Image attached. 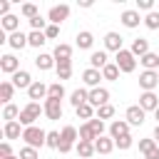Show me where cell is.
I'll return each mask as SVG.
<instances>
[{"mask_svg": "<svg viewBox=\"0 0 159 159\" xmlns=\"http://www.w3.org/2000/svg\"><path fill=\"white\" fill-rule=\"evenodd\" d=\"M77 154L82 157V159H92V154H97V149H94V142H77Z\"/></svg>", "mask_w": 159, "mask_h": 159, "instance_id": "28", "label": "cell"}, {"mask_svg": "<svg viewBox=\"0 0 159 159\" xmlns=\"http://www.w3.org/2000/svg\"><path fill=\"white\" fill-rule=\"evenodd\" d=\"M0 70L12 77V75L20 70V60H17L15 55H2V57H0Z\"/></svg>", "mask_w": 159, "mask_h": 159, "instance_id": "12", "label": "cell"}, {"mask_svg": "<svg viewBox=\"0 0 159 159\" xmlns=\"http://www.w3.org/2000/svg\"><path fill=\"white\" fill-rule=\"evenodd\" d=\"M20 112H22V109H20V107H15V104L10 102V104H5V107H2V119H5V122H17Z\"/></svg>", "mask_w": 159, "mask_h": 159, "instance_id": "32", "label": "cell"}, {"mask_svg": "<svg viewBox=\"0 0 159 159\" xmlns=\"http://www.w3.org/2000/svg\"><path fill=\"white\" fill-rule=\"evenodd\" d=\"M107 65H109V60H107V50H97V52L89 55V67H92V70H99V72H102Z\"/></svg>", "mask_w": 159, "mask_h": 159, "instance_id": "17", "label": "cell"}, {"mask_svg": "<svg viewBox=\"0 0 159 159\" xmlns=\"http://www.w3.org/2000/svg\"><path fill=\"white\" fill-rule=\"evenodd\" d=\"M154 147H157V142H154L152 137H147V139H139V152H142V154H147V152H149V149H154Z\"/></svg>", "mask_w": 159, "mask_h": 159, "instance_id": "44", "label": "cell"}, {"mask_svg": "<svg viewBox=\"0 0 159 159\" xmlns=\"http://www.w3.org/2000/svg\"><path fill=\"white\" fill-rule=\"evenodd\" d=\"M124 119L129 122V127H142V124H144V119H147V112H144L139 104H132V107H127Z\"/></svg>", "mask_w": 159, "mask_h": 159, "instance_id": "5", "label": "cell"}, {"mask_svg": "<svg viewBox=\"0 0 159 159\" xmlns=\"http://www.w3.org/2000/svg\"><path fill=\"white\" fill-rule=\"evenodd\" d=\"M139 22H144V17L139 15V10H124L122 12V25L124 27L134 30V27H139Z\"/></svg>", "mask_w": 159, "mask_h": 159, "instance_id": "14", "label": "cell"}, {"mask_svg": "<svg viewBox=\"0 0 159 159\" xmlns=\"http://www.w3.org/2000/svg\"><path fill=\"white\" fill-rule=\"evenodd\" d=\"M152 139H154V142H157V144H159V124H157V127H154V134H152Z\"/></svg>", "mask_w": 159, "mask_h": 159, "instance_id": "50", "label": "cell"}, {"mask_svg": "<svg viewBox=\"0 0 159 159\" xmlns=\"http://www.w3.org/2000/svg\"><path fill=\"white\" fill-rule=\"evenodd\" d=\"M22 142H25V147L40 149V147L47 144V132L40 129L37 124H35V127H25V132H22Z\"/></svg>", "mask_w": 159, "mask_h": 159, "instance_id": "2", "label": "cell"}, {"mask_svg": "<svg viewBox=\"0 0 159 159\" xmlns=\"http://www.w3.org/2000/svg\"><path fill=\"white\" fill-rule=\"evenodd\" d=\"M114 65L119 67V72L129 75V72H134V70H137V57L132 55V50H119V52H117V57H114Z\"/></svg>", "mask_w": 159, "mask_h": 159, "instance_id": "4", "label": "cell"}, {"mask_svg": "<svg viewBox=\"0 0 159 159\" xmlns=\"http://www.w3.org/2000/svg\"><path fill=\"white\" fill-rule=\"evenodd\" d=\"M45 35H47V40H55V37L60 35V25H47V30H45Z\"/></svg>", "mask_w": 159, "mask_h": 159, "instance_id": "48", "label": "cell"}, {"mask_svg": "<svg viewBox=\"0 0 159 159\" xmlns=\"http://www.w3.org/2000/svg\"><path fill=\"white\" fill-rule=\"evenodd\" d=\"M139 107H142L144 112H157V107H159L157 92H142V94H139Z\"/></svg>", "mask_w": 159, "mask_h": 159, "instance_id": "10", "label": "cell"}, {"mask_svg": "<svg viewBox=\"0 0 159 159\" xmlns=\"http://www.w3.org/2000/svg\"><path fill=\"white\" fill-rule=\"evenodd\" d=\"M10 82L15 84V89H30L32 77H30V72H27V70H17V72L12 75V80H10Z\"/></svg>", "mask_w": 159, "mask_h": 159, "instance_id": "15", "label": "cell"}, {"mask_svg": "<svg viewBox=\"0 0 159 159\" xmlns=\"http://www.w3.org/2000/svg\"><path fill=\"white\" fill-rule=\"evenodd\" d=\"M17 157H20V159H37V149H32V147H22Z\"/></svg>", "mask_w": 159, "mask_h": 159, "instance_id": "45", "label": "cell"}, {"mask_svg": "<svg viewBox=\"0 0 159 159\" xmlns=\"http://www.w3.org/2000/svg\"><path fill=\"white\" fill-rule=\"evenodd\" d=\"M144 27L147 30H159V12L157 10H152V12L144 15Z\"/></svg>", "mask_w": 159, "mask_h": 159, "instance_id": "36", "label": "cell"}, {"mask_svg": "<svg viewBox=\"0 0 159 159\" xmlns=\"http://www.w3.org/2000/svg\"><path fill=\"white\" fill-rule=\"evenodd\" d=\"M0 157H2V159H7V157H15V154H12V147H10V142H2V144H0Z\"/></svg>", "mask_w": 159, "mask_h": 159, "instance_id": "47", "label": "cell"}, {"mask_svg": "<svg viewBox=\"0 0 159 159\" xmlns=\"http://www.w3.org/2000/svg\"><path fill=\"white\" fill-rule=\"evenodd\" d=\"M137 10H147V12H152V10H154V0H137Z\"/></svg>", "mask_w": 159, "mask_h": 159, "instance_id": "46", "label": "cell"}, {"mask_svg": "<svg viewBox=\"0 0 159 159\" xmlns=\"http://www.w3.org/2000/svg\"><path fill=\"white\" fill-rule=\"evenodd\" d=\"M22 132H25V127L20 122H5V129H2L5 139H22Z\"/></svg>", "mask_w": 159, "mask_h": 159, "instance_id": "19", "label": "cell"}, {"mask_svg": "<svg viewBox=\"0 0 159 159\" xmlns=\"http://www.w3.org/2000/svg\"><path fill=\"white\" fill-rule=\"evenodd\" d=\"M42 109H45V117L47 119H52V122H57V119H62V102L60 99H45V104H42Z\"/></svg>", "mask_w": 159, "mask_h": 159, "instance_id": "9", "label": "cell"}, {"mask_svg": "<svg viewBox=\"0 0 159 159\" xmlns=\"http://www.w3.org/2000/svg\"><path fill=\"white\" fill-rule=\"evenodd\" d=\"M35 67L37 70H52V67H57V62H55V55H47V52H40L37 57H35Z\"/></svg>", "mask_w": 159, "mask_h": 159, "instance_id": "21", "label": "cell"}, {"mask_svg": "<svg viewBox=\"0 0 159 159\" xmlns=\"http://www.w3.org/2000/svg\"><path fill=\"white\" fill-rule=\"evenodd\" d=\"M70 17V5H52L50 12H47V22L50 25H60Z\"/></svg>", "mask_w": 159, "mask_h": 159, "instance_id": "6", "label": "cell"}, {"mask_svg": "<svg viewBox=\"0 0 159 159\" xmlns=\"http://www.w3.org/2000/svg\"><path fill=\"white\" fill-rule=\"evenodd\" d=\"M45 147L57 149V147H60V132H47V144H45Z\"/></svg>", "mask_w": 159, "mask_h": 159, "instance_id": "43", "label": "cell"}, {"mask_svg": "<svg viewBox=\"0 0 159 159\" xmlns=\"http://www.w3.org/2000/svg\"><path fill=\"white\" fill-rule=\"evenodd\" d=\"M12 94H15V84H12L10 80H2V82H0V102H2V104H10Z\"/></svg>", "mask_w": 159, "mask_h": 159, "instance_id": "27", "label": "cell"}, {"mask_svg": "<svg viewBox=\"0 0 159 159\" xmlns=\"http://www.w3.org/2000/svg\"><path fill=\"white\" fill-rule=\"evenodd\" d=\"M139 62H142V67L144 70H159V55H154V52H147L144 57H139Z\"/></svg>", "mask_w": 159, "mask_h": 159, "instance_id": "31", "label": "cell"}, {"mask_svg": "<svg viewBox=\"0 0 159 159\" xmlns=\"http://www.w3.org/2000/svg\"><path fill=\"white\" fill-rule=\"evenodd\" d=\"M87 102H89V89H82V87H80V89H75V92L70 94V104H72L75 109L82 107V104H87Z\"/></svg>", "mask_w": 159, "mask_h": 159, "instance_id": "24", "label": "cell"}, {"mask_svg": "<svg viewBox=\"0 0 159 159\" xmlns=\"http://www.w3.org/2000/svg\"><path fill=\"white\" fill-rule=\"evenodd\" d=\"M75 42H77V47H80V50H89V47L94 45V35H92L89 30H80V32H77V37H75Z\"/></svg>", "mask_w": 159, "mask_h": 159, "instance_id": "23", "label": "cell"}, {"mask_svg": "<svg viewBox=\"0 0 159 159\" xmlns=\"http://www.w3.org/2000/svg\"><path fill=\"white\" fill-rule=\"evenodd\" d=\"M77 142H80V129L72 127V124H65L62 132H60V147H57V152L60 154H70L72 147H77Z\"/></svg>", "mask_w": 159, "mask_h": 159, "instance_id": "1", "label": "cell"}, {"mask_svg": "<svg viewBox=\"0 0 159 159\" xmlns=\"http://www.w3.org/2000/svg\"><path fill=\"white\" fill-rule=\"evenodd\" d=\"M129 134V122L127 119H114L112 124H109V137L117 142V139H122V137H127Z\"/></svg>", "mask_w": 159, "mask_h": 159, "instance_id": "11", "label": "cell"}, {"mask_svg": "<svg viewBox=\"0 0 159 159\" xmlns=\"http://www.w3.org/2000/svg\"><path fill=\"white\" fill-rule=\"evenodd\" d=\"M87 124H89V129L94 132V137H104V122H102V119L94 117V119H89Z\"/></svg>", "mask_w": 159, "mask_h": 159, "instance_id": "40", "label": "cell"}, {"mask_svg": "<svg viewBox=\"0 0 159 159\" xmlns=\"http://www.w3.org/2000/svg\"><path fill=\"white\" fill-rule=\"evenodd\" d=\"M75 114H77V119H84V122H89V119H94V114H97V109L87 102V104H82V107H77L75 109Z\"/></svg>", "mask_w": 159, "mask_h": 159, "instance_id": "30", "label": "cell"}, {"mask_svg": "<svg viewBox=\"0 0 159 159\" xmlns=\"http://www.w3.org/2000/svg\"><path fill=\"white\" fill-rule=\"evenodd\" d=\"M55 70H57V80H60V82L72 77V62H57Z\"/></svg>", "mask_w": 159, "mask_h": 159, "instance_id": "34", "label": "cell"}, {"mask_svg": "<svg viewBox=\"0 0 159 159\" xmlns=\"http://www.w3.org/2000/svg\"><path fill=\"white\" fill-rule=\"evenodd\" d=\"M94 139H97V137H94V132H92V129H89V124L84 122V124L80 127V142H94Z\"/></svg>", "mask_w": 159, "mask_h": 159, "instance_id": "41", "label": "cell"}, {"mask_svg": "<svg viewBox=\"0 0 159 159\" xmlns=\"http://www.w3.org/2000/svg\"><path fill=\"white\" fill-rule=\"evenodd\" d=\"M47 97L62 102V97H65V87H62V82H52V84L47 87Z\"/></svg>", "mask_w": 159, "mask_h": 159, "instance_id": "35", "label": "cell"}, {"mask_svg": "<svg viewBox=\"0 0 159 159\" xmlns=\"http://www.w3.org/2000/svg\"><path fill=\"white\" fill-rule=\"evenodd\" d=\"M144 159H159V144H157L154 149H149V152L144 154Z\"/></svg>", "mask_w": 159, "mask_h": 159, "instance_id": "49", "label": "cell"}, {"mask_svg": "<svg viewBox=\"0 0 159 159\" xmlns=\"http://www.w3.org/2000/svg\"><path fill=\"white\" fill-rule=\"evenodd\" d=\"M132 144H134L132 134H127V137H122V139H117V142H114V147H117V149H122V152H127V149H129Z\"/></svg>", "mask_w": 159, "mask_h": 159, "instance_id": "42", "label": "cell"}, {"mask_svg": "<svg viewBox=\"0 0 159 159\" xmlns=\"http://www.w3.org/2000/svg\"><path fill=\"white\" fill-rule=\"evenodd\" d=\"M99 80H104L99 70H92V67H87V70L82 72V82H84V84H87L89 89H94V87H99Z\"/></svg>", "mask_w": 159, "mask_h": 159, "instance_id": "18", "label": "cell"}, {"mask_svg": "<svg viewBox=\"0 0 159 159\" xmlns=\"http://www.w3.org/2000/svg\"><path fill=\"white\" fill-rule=\"evenodd\" d=\"M55 62H72V45H65V42H60L57 47H55Z\"/></svg>", "mask_w": 159, "mask_h": 159, "instance_id": "20", "label": "cell"}, {"mask_svg": "<svg viewBox=\"0 0 159 159\" xmlns=\"http://www.w3.org/2000/svg\"><path fill=\"white\" fill-rule=\"evenodd\" d=\"M27 42H30V47H42V45L47 42V35H45V32H37V30H32V32L27 35Z\"/></svg>", "mask_w": 159, "mask_h": 159, "instance_id": "33", "label": "cell"}, {"mask_svg": "<svg viewBox=\"0 0 159 159\" xmlns=\"http://www.w3.org/2000/svg\"><path fill=\"white\" fill-rule=\"evenodd\" d=\"M94 149H97V154H112V149H114V139L112 137H97L94 139Z\"/></svg>", "mask_w": 159, "mask_h": 159, "instance_id": "22", "label": "cell"}, {"mask_svg": "<svg viewBox=\"0 0 159 159\" xmlns=\"http://www.w3.org/2000/svg\"><path fill=\"white\" fill-rule=\"evenodd\" d=\"M154 119H157V124H159V107H157V112H154Z\"/></svg>", "mask_w": 159, "mask_h": 159, "instance_id": "51", "label": "cell"}, {"mask_svg": "<svg viewBox=\"0 0 159 159\" xmlns=\"http://www.w3.org/2000/svg\"><path fill=\"white\" fill-rule=\"evenodd\" d=\"M159 84V75L154 70H142L139 72V87L144 92H154V87Z\"/></svg>", "mask_w": 159, "mask_h": 159, "instance_id": "7", "label": "cell"}, {"mask_svg": "<svg viewBox=\"0 0 159 159\" xmlns=\"http://www.w3.org/2000/svg\"><path fill=\"white\" fill-rule=\"evenodd\" d=\"M104 50H107V52H119V50H124V47H122V35H119V32H107V35H104Z\"/></svg>", "mask_w": 159, "mask_h": 159, "instance_id": "16", "label": "cell"}, {"mask_svg": "<svg viewBox=\"0 0 159 159\" xmlns=\"http://www.w3.org/2000/svg\"><path fill=\"white\" fill-rule=\"evenodd\" d=\"M2 30L10 32V35L17 32V30H20V17H17V15H5V17H2Z\"/></svg>", "mask_w": 159, "mask_h": 159, "instance_id": "29", "label": "cell"}, {"mask_svg": "<svg viewBox=\"0 0 159 159\" xmlns=\"http://www.w3.org/2000/svg\"><path fill=\"white\" fill-rule=\"evenodd\" d=\"M7 45H10L12 50H22V47H27L30 42H27V35L17 30V32H12V35L7 37Z\"/></svg>", "mask_w": 159, "mask_h": 159, "instance_id": "25", "label": "cell"}, {"mask_svg": "<svg viewBox=\"0 0 159 159\" xmlns=\"http://www.w3.org/2000/svg\"><path fill=\"white\" fill-rule=\"evenodd\" d=\"M89 104H92L94 109L109 104V89H107V87H94V89H89Z\"/></svg>", "mask_w": 159, "mask_h": 159, "instance_id": "8", "label": "cell"}, {"mask_svg": "<svg viewBox=\"0 0 159 159\" xmlns=\"http://www.w3.org/2000/svg\"><path fill=\"white\" fill-rule=\"evenodd\" d=\"M102 77H104V80H109V82H117V77H119V67H117L114 62H109V65L102 70Z\"/></svg>", "mask_w": 159, "mask_h": 159, "instance_id": "37", "label": "cell"}, {"mask_svg": "<svg viewBox=\"0 0 159 159\" xmlns=\"http://www.w3.org/2000/svg\"><path fill=\"white\" fill-rule=\"evenodd\" d=\"M47 87L50 84H45V82H40V80H35L32 84H30V89H27V97H30V102H37V99H47Z\"/></svg>", "mask_w": 159, "mask_h": 159, "instance_id": "13", "label": "cell"}, {"mask_svg": "<svg viewBox=\"0 0 159 159\" xmlns=\"http://www.w3.org/2000/svg\"><path fill=\"white\" fill-rule=\"evenodd\" d=\"M94 117H97V119H102V122H104V119H112V117H114V107H112V104L97 107V114H94Z\"/></svg>", "mask_w": 159, "mask_h": 159, "instance_id": "38", "label": "cell"}, {"mask_svg": "<svg viewBox=\"0 0 159 159\" xmlns=\"http://www.w3.org/2000/svg\"><path fill=\"white\" fill-rule=\"evenodd\" d=\"M7 159H20V157H7Z\"/></svg>", "mask_w": 159, "mask_h": 159, "instance_id": "52", "label": "cell"}, {"mask_svg": "<svg viewBox=\"0 0 159 159\" xmlns=\"http://www.w3.org/2000/svg\"><path fill=\"white\" fill-rule=\"evenodd\" d=\"M40 112L45 114V109L40 107V102H27V104L22 107L17 122H20L22 127H35V119H40Z\"/></svg>", "mask_w": 159, "mask_h": 159, "instance_id": "3", "label": "cell"}, {"mask_svg": "<svg viewBox=\"0 0 159 159\" xmlns=\"http://www.w3.org/2000/svg\"><path fill=\"white\" fill-rule=\"evenodd\" d=\"M157 75H159V70H157Z\"/></svg>", "mask_w": 159, "mask_h": 159, "instance_id": "53", "label": "cell"}, {"mask_svg": "<svg viewBox=\"0 0 159 159\" xmlns=\"http://www.w3.org/2000/svg\"><path fill=\"white\" fill-rule=\"evenodd\" d=\"M132 55L134 57H144L147 52H149V40H144V37H137V40H132Z\"/></svg>", "mask_w": 159, "mask_h": 159, "instance_id": "26", "label": "cell"}, {"mask_svg": "<svg viewBox=\"0 0 159 159\" xmlns=\"http://www.w3.org/2000/svg\"><path fill=\"white\" fill-rule=\"evenodd\" d=\"M20 12H22V15L27 17V20H32V17H37V15H40V12H37V5H35V2H25V5L20 7Z\"/></svg>", "mask_w": 159, "mask_h": 159, "instance_id": "39", "label": "cell"}]
</instances>
